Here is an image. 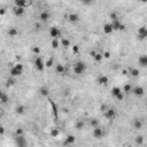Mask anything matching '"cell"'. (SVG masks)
Wrapping results in <instances>:
<instances>
[{"instance_id": "cell-6", "label": "cell", "mask_w": 147, "mask_h": 147, "mask_svg": "<svg viewBox=\"0 0 147 147\" xmlns=\"http://www.w3.org/2000/svg\"><path fill=\"white\" fill-rule=\"evenodd\" d=\"M49 36L52 37L53 39H56V38L61 36V30L59 29L58 26H52L49 29Z\"/></svg>"}, {"instance_id": "cell-16", "label": "cell", "mask_w": 147, "mask_h": 147, "mask_svg": "<svg viewBox=\"0 0 147 147\" xmlns=\"http://www.w3.org/2000/svg\"><path fill=\"white\" fill-rule=\"evenodd\" d=\"M75 141H76V138H75V136H73V135H69V136H67L66 140H64V145H73V144H75Z\"/></svg>"}, {"instance_id": "cell-21", "label": "cell", "mask_w": 147, "mask_h": 147, "mask_svg": "<svg viewBox=\"0 0 147 147\" xmlns=\"http://www.w3.org/2000/svg\"><path fill=\"white\" fill-rule=\"evenodd\" d=\"M85 126V122L83 121V120H78V121L76 122V124H75V128L78 130V131H80V130H83Z\"/></svg>"}, {"instance_id": "cell-47", "label": "cell", "mask_w": 147, "mask_h": 147, "mask_svg": "<svg viewBox=\"0 0 147 147\" xmlns=\"http://www.w3.org/2000/svg\"><path fill=\"white\" fill-rule=\"evenodd\" d=\"M105 58H109V52H106L105 53Z\"/></svg>"}, {"instance_id": "cell-19", "label": "cell", "mask_w": 147, "mask_h": 147, "mask_svg": "<svg viewBox=\"0 0 147 147\" xmlns=\"http://www.w3.org/2000/svg\"><path fill=\"white\" fill-rule=\"evenodd\" d=\"M9 74H11V77H17V76L22 75V71H20L18 69H16L15 67H12Z\"/></svg>"}, {"instance_id": "cell-45", "label": "cell", "mask_w": 147, "mask_h": 147, "mask_svg": "<svg viewBox=\"0 0 147 147\" xmlns=\"http://www.w3.org/2000/svg\"><path fill=\"white\" fill-rule=\"evenodd\" d=\"M35 28H36L37 30H39V29H40V24H39V23H36V24H35Z\"/></svg>"}, {"instance_id": "cell-46", "label": "cell", "mask_w": 147, "mask_h": 147, "mask_svg": "<svg viewBox=\"0 0 147 147\" xmlns=\"http://www.w3.org/2000/svg\"><path fill=\"white\" fill-rule=\"evenodd\" d=\"M90 54L92 55V58H94V56H95V54H97V53H95L94 51H93V52H91V53H90Z\"/></svg>"}, {"instance_id": "cell-34", "label": "cell", "mask_w": 147, "mask_h": 147, "mask_svg": "<svg viewBox=\"0 0 147 147\" xmlns=\"http://www.w3.org/2000/svg\"><path fill=\"white\" fill-rule=\"evenodd\" d=\"M61 43H62V45L64 46V47H68V46H70V42H69V39H67V38H63Z\"/></svg>"}, {"instance_id": "cell-43", "label": "cell", "mask_w": 147, "mask_h": 147, "mask_svg": "<svg viewBox=\"0 0 147 147\" xmlns=\"http://www.w3.org/2000/svg\"><path fill=\"white\" fill-rule=\"evenodd\" d=\"M73 52H75V53H77V52H78V46H77V45H75V46H73Z\"/></svg>"}, {"instance_id": "cell-22", "label": "cell", "mask_w": 147, "mask_h": 147, "mask_svg": "<svg viewBox=\"0 0 147 147\" xmlns=\"http://www.w3.org/2000/svg\"><path fill=\"white\" fill-rule=\"evenodd\" d=\"M13 12H14V14H15L16 16H22L23 14H24V8H21V7H14V9H13Z\"/></svg>"}, {"instance_id": "cell-10", "label": "cell", "mask_w": 147, "mask_h": 147, "mask_svg": "<svg viewBox=\"0 0 147 147\" xmlns=\"http://www.w3.org/2000/svg\"><path fill=\"white\" fill-rule=\"evenodd\" d=\"M105 117L107 120H114L116 117V110L114 108H108L105 111Z\"/></svg>"}, {"instance_id": "cell-15", "label": "cell", "mask_w": 147, "mask_h": 147, "mask_svg": "<svg viewBox=\"0 0 147 147\" xmlns=\"http://www.w3.org/2000/svg\"><path fill=\"white\" fill-rule=\"evenodd\" d=\"M98 83L100 85H107L109 83V78L107 76H105V75H101V76H99V78H98Z\"/></svg>"}, {"instance_id": "cell-7", "label": "cell", "mask_w": 147, "mask_h": 147, "mask_svg": "<svg viewBox=\"0 0 147 147\" xmlns=\"http://www.w3.org/2000/svg\"><path fill=\"white\" fill-rule=\"evenodd\" d=\"M132 126H133L135 130H141L142 128H144V122H142L141 118H133Z\"/></svg>"}, {"instance_id": "cell-35", "label": "cell", "mask_w": 147, "mask_h": 147, "mask_svg": "<svg viewBox=\"0 0 147 147\" xmlns=\"http://www.w3.org/2000/svg\"><path fill=\"white\" fill-rule=\"evenodd\" d=\"M60 131H59L58 129H52V131H51V136L52 137H58Z\"/></svg>"}, {"instance_id": "cell-2", "label": "cell", "mask_w": 147, "mask_h": 147, "mask_svg": "<svg viewBox=\"0 0 147 147\" xmlns=\"http://www.w3.org/2000/svg\"><path fill=\"white\" fill-rule=\"evenodd\" d=\"M92 135L94 137L95 139H102L106 135V131L104 128H101V126H98V128H94L93 129V131H92Z\"/></svg>"}, {"instance_id": "cell-26", "label": "cell", "mask_w": 147, "mask_h": 147, "mask_svg": "<svg viewBox=\"0 0 147 147\" xmlns=\"http://www.w3.org/2000/svg\"><path fill=\"white\" fill-rule=\"evenodd\" d=\"M0 101H1V104H2V105H6V104L9 101V97L6 94V93L2 92V93H1V99H0Z\"/></svg>"}, {"instance_id": "cell-33", "label": "cell", "mask_w": 147, "mask_h": 147, "mask_svg": "<svg viewBox=\"0 0 147 147\" xmlns=\"http://www.w3.org/2000/svg\"><path fill=\"white\" fill-rule=\"evenodd\" d=\"M102 58H104V55H102L101 53H97V54H95V56L93 59H94L97 62H100V61L102 60Z\"/></svg>"}, {"instance_id": "cell-30", "label": "cell", "mask_w": 147, "mask_h": 147, "mask_svg": "<svg viewBox=\"0 0 147 147\" xmlns=\"http://www.w3.org/2000/svg\"><path fill=\"white\" fill-rule=\"evenodd\" d=\"M109 17L111 18V22L118 21V20H120V17H118V14H117V13H115V12L110 13V14H109Z\"/></svg>"}, {"instance_id": "cell-49", "label": "cell", "mask_w": 147, "mask_h": 147, "mask_svg": "<svg viewBox=\"0 0 147 147\" xmlns=\"http://www.w3.org/2000/svg\"><path fill=\"white\" fill-rule=\"evenodd\" d=\"M124 147H133V146H131V145H125Z\"/></svg>"}, {"instance_id": "cell-37", "label": "cell", "mask_w": 147, "mask_h": 147, "mask_svg": "<svg viewBox=\"0 0 147 147\" xmlns=\"http://www.w3.org/2000/svg\"><path fill=\"white\" fill-rule=\"evenodd\" d=\"M52 47L53 48H58L59 47V42L56 39H53L52 40Z\"/></svg>"}, {"instance_id": "cell-20", "label": "cell", "mask_w": 147, "mask_h": 147, "mask_svg": "<svg viewBox=\"0 0 147 147\" xmlns=\"http://www.w3.org/2000/svg\"><path fill=\"white\" fill-rule=\"evenodd\" d=\"M122 92H123V91H122V90L120 89L118 86H114V87L111 89V95H113L114 98H116V97H117L118 94H121Z\"/></svg>"}, {"instance_id": "cell-17", "label": "cell", "mask_w": 147, "mask_h": 147, "mask_svg": "<svg viewBox=\"0 0 147 147\" xmlns=\"http://www.w3.org/2000/svg\"><path fill=\"white\" fill-rule=\"evenodd\" d=\"M113 31H114V29H113L111 23H106L105 25H104V32H105L106 35H109V33H111Z\"/></svg>"}, {"instance_id": "cell-40", "label": "cell", "mask_w": 147, "mask_h": 147, "mask_svg": "<svg viewBox=\"0 0 147 147\" xmlns=\"http://www.w3.org/2000/svg\"><path fill=\"white\" fill-rule=\"evenodd\" d=\"M16 69H18L20 71H23V66H22L21 63H18V64H16V66H14Z\"/></svg>"}, {"instance_id": "cell-32", "label": "cell", "mask_w": 147, "mask_h": 147, "mask_svg": "<svg viewBox=\"0 0 147 147\" xmlns=\"http://www.w3.org/2000/svg\"><path fill=\"white\" fill-rule=\"evenodd\" d=\"M15 84V79H14V77H11V78L7 79V82H6V85L7 86H12V85Z\"/></svg>"}, {"instance_id": "cell-29", "label": "cell", "mask_w": 147, "mask_h": 147, "mask_svg": "<svg viewBox=\"0 0 147 147\" xmlns=\"http://www.w3.org/2000/svg\"><path fill=\"white\" fill-rule=\"evenodd\" d=\"M39 93L43 95V97H47L48 93H49V90H48V87H42V89L39 90Z\"/></svg>"}, {"instance_id": "cell-31", "label": "cell", "mask_w": 147, "mask_h": 147, "mask_svg": "<svg viewBox=\"0 0 147 147\" xmlns=\"http://www.w3.org/2000/svg\"><path fill=\"white\" fill-rule=\"evenodd\" d=\"M135 142H136L137 145H142V144H144V137L137 136L136 138H135Z\"/></svg>"}, {"instance_id": "cell-24", "label": "cell", "mask_w": 147, "mask_h": 147, "mask_svg": "<svg viewBox=\"0 0 147 147\" xmlns=\"http://www.w3.org/2000/svg\"><path fill=\"white\" fill-rule=\"evenodd\" d=\"M89 123H90V125L92 126V129H94V128H98V126H100L99 125V120H98V118H95V117L91 118Z\"/></svg>"}, {"instance_id": "cell-28", "label": "cell", "mask_w": 147, "mask_h": 147, "mask_svg": "<svg viewBox=\"0 0 147 147\" xmlns=\"http://www.w3.org/2000/svg\"><path fill=\"white\" fill-rule=\"evenodd\" d=\"M132 87L130 84H125L124 85V87H123V92L125 93V94H128V93H132Z\"/></svg>"}, {"instance_id": "cell-13", "label": "cell", "mask_w": 147, "mask_h": 147, "mask_svg": "<svg viewBox=\"0 0 147 147\" xmlns=\"http://www.w3.org/2000/svg\"><path fill=\"white\" fill-rule=\"evenodd\" d=\"M138 64L140 66V67H147V55H140L139 59H138Z\"/></svg>"}, {"instance_id": "cell-25", "label": "cell", "mask_w": 147, "mask_h": 147, "mask_svg": "<svg viewBox=\"0 0 147 147\" xmlns=\"http://www.w3.org/2000/svg\"><path fill=\"white\" fill-rule=\"evenodd\" d=\"M15 113L16 114H18V115H22V114H24L25 113V107L23 105H20V106H17L15 108Z\"/></svg>"}, {"instance_id": "cell-4", "label": "cell", "mask_w": 147, "mask_h": 147, "mask_svg": "<svg viewBox=\"0 0 147 147\" xmlns=\"http://www.w3.org/2000/svg\"><path fill=\"white\" fill-rule=\"evenodd\" d=\"M15 144L17 147H26L28 146V141L24 138V136H16L15 137Z\"/></svg>"}, {"instance_id": "cell-39", "label": "cell", "mask_w": 147, "mask_h": 147, "mask_svg": "<svg viewBox=\"0 0 147 147\" xmlns=\"http://www.w3.org/2000/svg\"><path fill=\"white\" fill-rule=\"evenodd\" d=\"M124 95H125V93H124V92H122L121 94H118L117 97H116V99L117 100H123L124 99Z\"/></svg>"}, {"instance_id": "cell-12", "label": "cell", "mask_w": 147, "mask_h": 147, "mask_svg": "<svg viewBox=\"0 0 147 147\" xmlns=\"http://www.w3.org/2000/svg\"><path fill=\"white\" fill-rule=\"evenodd\" d=\"M111 25H113V29H114V30H124V29H125L124 24H122L120 20H118V21L111 22Z\"/></svg>"}, {"instance_id": "cell-23", "label": "cell", "mask_w": 147, "mask_h": 147, "mask_svg": "<svg viewBox=\"0 0 147 147\" xmlns=\"http://www.w3.org/2000/svg\"><path fill=\"white\" fill-rule=\"evenodd\" d=\"M8 35H9V37H15L16 35H18V30L16 29L15 26H12V28H9L8 29Z\"/></svg>"}, {"instance_id": "cell-8", "label": "cell", "mask_w": 147, "mask_h": 147, "mask_svg": "<svg viewBox=\"0 0 147 147\" xmlns=\"http://www.w3.org/2000/svg\"><path fill=\"white\" fill-rule=\"evenodd\" d=\"M132 94L136 95V97H142V95L145 94V90L142 86H135L133 89H132Z\"/></svg>"}, {"instance_id": "cell-48", "label": "cell", "mask_w": 147, "mask_h": 147, "mask_svg": "<svg viewBox=\"0 0 147 147\" xmlns=\"http://www.w3.org/2000/svg\"><path fill=\"white\" fill-rule=\"evenodd\" d=\"M4 14H5V9H1L0 11V15H4Z\"/></svg>"}, {"instance_id": "cell-38", "label": "cell", "mask_w": 147, "mask_h": 147, "mask_svg": "<svg viewBox=\"0 0 147 147\" xmlns=\"http://www.w3.org/2000/svg\"><path fill=\"white\" fill-rule=\"evenodd\" d=\"M16 136H23V130H22L21 128H18L17 130H16Z\"/></svg>"}, {"instance_id": "cell-1", "label": "cell", "mask_w": 147, "mask_h": 147, "mask_svg": "<svg viewBox=\"0 0 147 147\" xmlns=\"http://www.w3.org/2000/svg\"><path fill=\"white\" fill-rule=\"evenodd\" d=\"M86 69H87L86 63L83 62V61H78V62L75 63V66H74V73L76 75H83L86 71Z\"/></svg>"}, {"instance_id": "cell-41", "label": "cell", "mask_w": 147, "mask_h": 147, "mask_svg": "<svg viewBox=\"0 0 147 147\" xmlns=\"http://www.w3.org/2000/svg\"><path fill=\"white\" fill-rule=\"evenodd\" d=\"M100 109H101L102 111H104V113H105V111H106L107 109H108V108H107V106H106V105H101V107H100Z\"/></svg>"}, {"instance_id": "cell-42", "label": "cell", "mask_w": 147, "mask_h": 147, "mask_svg": "<svg viewBox=\"0 0 147 147\" xmlns=\"http://www.w3.org/2000/svg\"><path fill=\"white\" fill-rule=\"evenodd\" d=\"M32 51H33V53H36V54H38V53L40 52L39 47H33V48H32Z\"/></svg>"}, {"instance_id": "cell-5", "label": "cell", "mask_w": 147, "mask_h": 147, "mask_svg": "<svg viewBox=\"0 0 147 147\" xmlns=\"http://www.w3.org/2000/svg\"><path fill=\"white\" fill-rule=\"evenodd\" d=\"M35 67H36V69L38 71H43V70L45 69V67H46V64L43 61L42 58H37L36 60H35Z\"/></svg>"}, {"instance_id": "cell-11", "label": "cell", "mask_w": 147, "mask_h": 147, "mask_svg": "<svg viewBox=\"0 0 147 147\" xmlns=\"http://www.w3.org/2000/svg\"><path fill=\"white\" fill-rule=\"evenodd\" d=\"M138 38L139 39H145V38H147V28L140 26L138 29Z\"/></svg>"}, {"instance_id": "cell-18", "label": "cell", "mask_w": 147, "mask_h": 147, "mask_svg": "<svg viewBox=\"0 0 147 147\" xmlns=\"http://www.w3.org/2000/svg\"><path fill=\"white\" fill-rule=\"evenodd\" d=\"M68 20H69V22H71V23H76V22L79 21V16L77 15V14H75V13H71V14L68 15Z\"/></svg>"}, {"instance_id": "cell-27", "label": "cell", "mask_w": 147, "mask_h": 147, "mask_svg": "<svg viewBox=\"0 0 147 147\" xmlns=\"http://www.w3.org/2000/svg\"><path fill=\"white\" fill-rule=\"evenodd\" d=\"M129 74L131 75L132 77H138V76H139V74H140V71H139L137 68H131L130 70H129Z\"/></svg>"}, {"instance_id": "cell-9", "label": "cell", "mask_w": 147, "mask_h": 147, "mask_svg": "<svg viewBox=\"0 0 147 147\" xmlns=\"http://www.w3.org/2000/svg\"><path fill=\"white\" fill-rule=\"evenodd\" d=\"M49 17H51L49 12L48 11H43L42 13L39 14V21L42 22V23H46V22L49 20Z\"/></svg>"}, {"instance_id": "cell-14", "label": "cell", "mask_w": 147, "mask_h": 147, "mask_svg": "<svg viewBox=\"0 0 147 147\" xmlns=\"http://www.w3.org/2000/svg\"><path fill=\"white\" fill-rule=\"evenodd\" d=\"M54 69H55V73L59 74V75H61V74H63L66 71V68H64V66H63L62 63H56Z\"/></svg>"}, {"instance_id": "cell-3", "label": "cell", "mask_w": 147, "mask_h": 147, "mask_svg": "<svg viewBox=\"0 0 147 147\" xmlns=\"http://www.w3.org/2000/svg\"><path fill=\"white\" fill-rule=\"evenodd\" d=\"M14 4H15L16 7H21V8H24V9H25L26 7H29V6L32 5V1L31 0H15Z\"/></svg>"}, {"instance_id": "cell-44", "label": "cell", "mask_w": 147, "mask_h": 147, "mask_svg": "<svg viewBox=\"0 0 147 147\" xmlns=\"http://www.w3.org/2000/svg\"><path fill=\"white\" fill-rule=\"evenodd\" d=\"M4 132H5V128L1 126V128H0V135H4Z\"/></svg>"}, {"instance_id": "cell-36", "label": "cell", "mask_w": 147, "mask_h": 147, "mask_svg": "<svg viewBox=\"0 0 147 147\" xmlns=\"http://www.w3.org/2000/svg\"><path fill=\"white\" fill-rule=\"evenodd\" d=\"M45 64H46V67H48V68H49V67H52L53 64H54V59L51 58V59H49V60L47 61V62L45 63Z\"/></svg>"}]
</instances>
